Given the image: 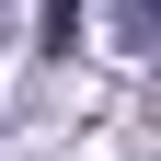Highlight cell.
Segmentation results:
<instances>
[{"mask_svg": "<svg viewBox=\"0 0 161 161\" xmlns=\"http://www.w3.org/2000/svg\"><path fill=\"white\" fill-rule=\"evenodd\" d=\"M115 23H127V46H150V0H115Z\"/></svg>", "mask_w": 161, "mask_h": 161, "instance_id": "obj_1", "label": "cell"}]
</instances>
